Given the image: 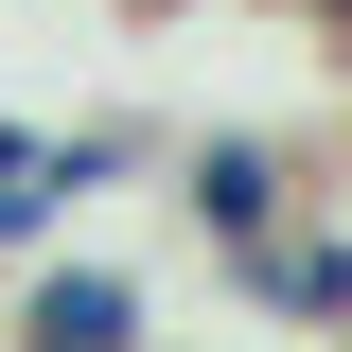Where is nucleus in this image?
I'll use <instances>...</instances> for the list:
<instances>
[{
    "label": "nucleus",
    "mask_w": 352,
    "mask_h": 352,
    "mask_svg": "<svg viewBox=\"0 0 352 352\" xmlns=\"http://www.w3.org/2000/svg\"><path fill=\"white\" fill-rule=\"evenodd\" d=\"M159 176H176V229L194 247H247V229H282L300 212V141H264V124H212V141H159Z\"/></svg>",
    "instance_id": "obj_1"
},
{
    "label": "nucleus",
    "mask_w": 352,
    "mask_h": 352,
    "mask_svg": "<svg viewBox=\"0 0 352 352\" xmlns=\"http://www.w3.org/2000/svg\"><path fill=\"white\" fill-rule=\"evenodd\" d=\"M141 18H176V0H141Z\"/></svg>",
    "instance_id": "obj_7"
},
{
    "label": "nucleus",
    "mask_w": 352,
    "mask_h": 352,
    "mask_svg": "<svg viewBox=\"0 0 352 352\" xmlns=\"http://www.w3.org/2000/svg\"><path fill=\"white\" fill-rule=\"evenodd\" d=\"M229 300L247 317H300V335H352V212H282L229 247Z\"/></svg>",
    "instance_id": "obj_2"
},
{
    "label": "nucleus",
    "mask_w": 352,
    "mask_h": 352,
    "mask_svg": "<svg viewBox=\"0 0 352 352\" xmlns=\"http://www.w3.org/2000/svg\"><path fill=\"white\" fill-rule=\"evenodd\" d=\"M53 229H71V194H53V124H0V264L53 247Z\"/></svg>",
    "instance_id": "obj_4"
},
{
    "label": "nucleus",
    "mask_w": 352,
    "mask_h": 352,
    "mask_svg": "<svg viewBox=\"0 0 352 352\" xmlns=\"http://www.w3.org/2000/svg\"><path fill=\"white\" fill-rule=\"evenodd\" d=\"M141 159H159V124H141V106H88V124H53V194H71V212L106 194V176H141Z\"/></svg>",
    "instance_id": "obj_5"
},
{
    "label": "nucleus",
    "mask_w": 352,
    "mask_h": 352,
    "mask_svg": "<svg viewBox=\"0 0 352 352\" xmlns=\"http://www.w3.org/2000/svg\"><path fill=\"white\" fill-rule=\"evenodd\" d=\"M317 18H335V36H352V0H317Z\"/></svg>",
    "instance_id": "obj_6"
},
{
    "label": "nucleus",
    "mask_w": 352,
    "mask_h": 352,
    "mask_svg": "<svg viewBox=\"0 0 352 352\" xmlns=\"http://www.w3.org/2000/svg\"><path fill=\"white\" fill-rule=\"evenodd\" d=\"M18 335H36V352H124V335H141V264L53 247L36 282H18Z\"/></svg>",
    "instance_id": "obj_3"
}]
</instances>
